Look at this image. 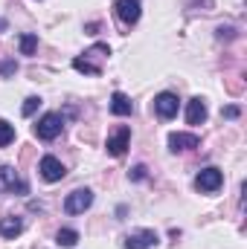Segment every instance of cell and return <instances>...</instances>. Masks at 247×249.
I'll use <instances>...</instances> for the list:
<instances>
[{"mask_svg": "<svg viewBox=\"0 0 247 249\" xmlns=\"http://www.w3.org/2000/svg\"><path fill=\"white\" fill-rule=\"evenodd\" d=\"M62 127H64L62 113H47V116H41L38 124H35V136L44 139V142H53L56 136H62Z\"/></svg>", "mask_w": 247, "mask_h": 249, "instance_id": "1", "label": "cell"}, {"mask_svg": "<svg viewBox=\"0 0 247 249\" xmlns=\"http://www.w3.org/2000/svg\"><path fill=\"white\" fill-rule=\"evenodd\" d=\"M90 206H93V191H90V188H76V191H70L67 200H64V212H67V214H84Z\"/></svg>", "mask_w": 247, "mask_h": 249, "instance_id": "2", "label": "cell"}, {"mask_svg": "<svg viewBox=\"0 0 247 249\" xmlns=\"http://www.w3.org/2000/svg\"><path fill=\"white\" fill-rule=\"evenodd\" d=\"M224 183V174L218 171V168H204V171H198V177H195V188L198 191H204V194H212V191H218Z\"/></svg>", "mask_w": 247, "mask_h": 249, "instance_id": "3", "label": "cell"}, {"mask_svg": "<svg viewBox=\"0 0 247 249\" xmlns=\"http://www.w3.org/2000/svg\"><path fill=\"white\" fill-rule=\"evenodd\" d=\"M157 244H160V238H157L154 229H137L125 238V249H151Z\"/></svg>", "mask_w": 247, "mask_h": 249, "instance_id": "4", "label": "cell"}, {"mask_svg": "<svg viewBox=\"0 0 247 249\" xmlns=\"http://www.w3.org/2000/svg\"><path fill=\"white\" fill-rule=\"evenodd\" d=\"M0 186L12 194H29V186L18 177V171L12 165H0Z\"/></svg>", "mask_w": 247, "mask_h": 249, "instance_id": "5", "label": "cell"}, {"mask_svg": "<svg viewBox=\"0 0 247 249\" xmlns=\"http://www.w3.org/2000/svg\"><path fill=\"white\" fill-rule=\"evenodd\" d=\"M128 142H131V127H128V124H120V127L108 136V154H111V157H123L125 148H128Z\"/></svg>", "mask_w": 247, "mask_h": 249, "instance_id": "6", "label": "cell"}, {"mask_svg": "<svg viewBox=\"0 0 247 249\" xmlns=\"http://www.w3.org/2000/svg\"><path fill=\"white\" fill-rule=\"evenodd\" d=\"M178 107H181V102H178L175 93H160L154 99V110H157L160 119H175L178 116Z\"/></svg>", "mask_w": 247, "mask_h": 249, "instance_id": "7", "label": "cell"}, {"mask_svg": "<svg viewBox=\"0 0 247 249\" xmlns=\"http://www.w3.org/2000/svg\"><path fill=\"white\" fill-rule=\"evenodd\" d=\"M38 171H41V177L47 183H59V180H64V174H67V168H64L56 157H44L41 165H38Z\"/></svg>", "mask_w": 247, "mask_h": 249, "instance_id": "8", "label": "cell"}, {"mask_svg": "<svg viewBox=\"0 0 247 249\" xmlns=\"http://www.w3.org/2000/svg\"><path fill=\"white\" fill-rule=\"evenodd\" d=\"M114 9H117V18L123 20L125 26H131V23L140 20V0H117Z\"/></svg>", "mask_w": 247, "mask_h": 249, "instance_id": "9", "label": "cell"}, {"mask_svg": "<svg viewBox=\"0 0 247 249\" xmlns=\"http://www.w3.org/2000/svg\"><path fill=\"white\" fill-rule=\"evenodd\" d=\"M186 122L189 124H204L206 122V102H204L201 96H195V99L189 102V107H186Z\"/></svg>", "mask_w": 247, "mask_h": 249, "instance_id": "10", "label": "cell"}, {"mask_svg": "<svg viewBox=\"0 0 247 249\" xmlns=\"http://www.w3.org/2000/svg\"><path fill=\"white\" fill-rule=\"evenodd\" d=\"M201 145V139L195 136V133H172L169 136V148L178 154V151H192V148H198Z\"/></svg>", "mask_w": 247, "mask_h": 249, "instance_id": "11", "label": "cell"}, {"mask_svg": "<svg viewBox=\"0 0 247 249\" xmlns=\"http://www.w3.org/2000/svg\"><path fill=\"white\" fill-rule=\"evenodd\" d=\"M21 232H23V220L21 217H0V235L3 238H12L15 241Z\"/></svg>", "mask_w": 247, "mask_h": 249, "instance_id": "12", "label": "cell"}, {"mask_svg": "<svg viewBox=\"0 0 247 249\" xmlns=\"http://www.w3.org/2000/svg\"><path fill=\"white\" fill-rule=\"evenodd\" d=\"M111 110H114L117 116H131L134 105H131V99H128L125 93H114V96H111Z\"/></svg>", "mask_w": 247, "mask_h": 249, "instance_id": "13", "label": "cell"}, {"mask_svg": "<svg viewBox=\"0 0 247 249\" xmlns=\"http://www.w3.org/2000/svg\"><path fill=\"white\" fill-rule=\"evenodd\" d=\"M35 50H38V35L23 32V35H21V55H32Z\"/></svg>", "mask_w": 247, "mask_h": 249, "instance_id": "14", "label": "cell"}, {"mask_svg": "<svg viewBox=\"0 0 247 249\" xmlns=\"http://www.w3.org/2000/svg\"><path fill=\"white\" fill-rule=\"evenodd\" d=\"M73 70L76 72H84V75H102V67L84 61V58H73Z\"/></svg>", "mask_w": 247, "mask_h": 249, "instance_id": "15", "label": "cell"}, {"mask_svg": "<svg viewBox=\"0 0 247 249\" xmlns=\"http://www.w3.org/2000/svg\"><path fill=\"white\" fill-rule=\"evenodd\" d=\"M56 241H59V247H76L79 244V232L76 229H59Z\"/></svg>", "mask_w": 247, "mask_h": 249, "instance_id": "16", "label": "cell"}, {"mask_svg": "<svg viewBox=\"0 0 247 249\" xmlns=\"http://www.w3.org/2000/svg\"><path fill=\"white\" fill-rule=\"evenodd\" d=\"M15 142V124H9L6 119H0V148Z\"/></svg>", "mask_w": 247, "mask_h": 249, "instance_id": "17", "label": "cell"}, {"mask_svg": "<svg viewBox=\"0 0 247 249\" xmlns=\"http://www.w3.org/2000/svg\"><path fill=\"white\" fill-rule=\"evenodd\" d=\"M38 107H41V99H38V96H29V99L23 102V107H21V113H23V116H32V113H35Z\"/></svg>", "mask_w": 247, "mask_h": 249, "instance_id": "18", "label": "cell"}, {"mask_svg": "<svg viewBox=\"0 0 247 249\" xmlns=\"http://www.w3.org/2000/svg\"><path fill=\"white\" fill-rule=\"evenodd\" d=\"M128 177H131L134 183H140V180H145V177H148V168H145V165H134Z\"/></svg>", "mask_w": 247, "mask_h": 249, "instance_id": "19", "label": "cell"}, {"mask_svg": "<svg viewBox=\"0 0 247 249\" xmlns=\"http://www.w3.org/2000/svg\"><path fill=\"white\" fill-rule=\"evenodd\" d=\"M18 70V64L15 61H0V75H12Z\"/></svg>", "mask_w": 247, "mask_h": 249, "instance_id": "20", "label": "cell"}, {"mask_svg": "<svg viewBox=\"0 0 247 249\" xmlns=\"http://www.w3.org/2000/svg\"><path fill=\"white\" fill-rule=\"evenodd\" d=\"M218 38H227V41H233V38H236V29H233V26H218Z\"/></svg>", "mask_w": 247, "mask_h": 249, "instance_id": "21", "label": "cell"}, {"mask_svg": "<svg viewBox=\"0 0 247 249\" xmlns=\"http://www.w3.org/2000/svg\"><path fill=\"white\" fill-rule=\"evenodd\" d=\"M224 116H227V119H239V116H242V110H239L236 105H230V107H224Z\"/></svg>", "mask_w": 247, "mask_h": 249, "instance_id": "22", "label": "cell"}]
</instances>
